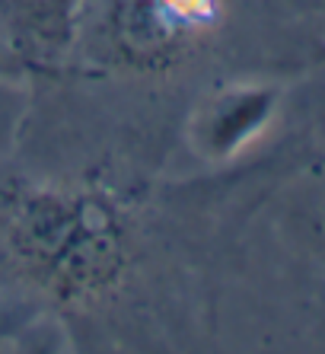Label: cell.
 <instances>
[{
	"label": "cell",
	"instance_id": "1",
	"mask_svg": "<svg viewBox=\"0 0 325 354\" xmlns=\"http://www.w3.org/2000/svg\"><path fill=\"white\" fill-rule=\"evenodd\" d=\"M271 112V93L265 90H243L233 96L220 99L211 109L207 124H204V140L214 157L233 153L243 140H249L259 131Z\"/></svg>",
	"mask_w": 325,
	"mask_h": 354
},
{
	"label": "cell",
	"instance_id": "2",
	"mask_svg": "<svg viewBox=\"0 0 325 354\" xmlns=\"http://www.w3.org/2000/svg\"><path fill=\"white\" fill-rule=\"evenodd\" d=\"M71 7L73 0H19V13H26L41 41H55L57 35H64L71 23Z\"/></svg>",
	"mask_w": 325,
	"mask_h": 354
},
{
	"label": "cell",
	"instance_id": "3",
	"mask_svg": "<svg viewBox=\"0 0 325 354\" xmlns=\"http://www.w3.org/2000/svg\"><path fill=\"white\" fill-rule=\"evenodd\" d=\"M23 354H57V342H55V335H45V332H41V335H35L32 342H29V345L23 348Z\"/></svg>",
	"mask_w": 325,
	"mask_h": 354
}]
</instances>
